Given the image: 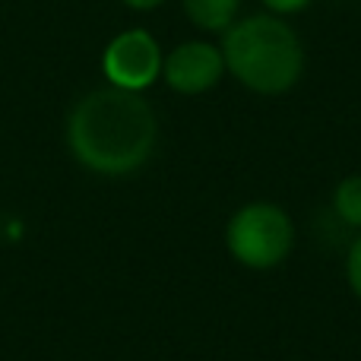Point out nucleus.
<instances>
[{"label": "nucleus", "mask_w": 361, "mask_h": 361, "mask_svg": "<svg viewBox=\"0 0 361 361\" xmlns=\"http://www.w3.org/2000/svg\"><path fill=\"white\" fill-rule=\"evenodd\" d=\"M159 140V121L140 92L118 86L92 89L67 118V146L82 169L121 178L149 162Z\"/></svg>", "instance_id": "f257e3e1"}, {"label": "nucleus", "mask_w": 361, "mask_h": 361, "mask_svg": "<svg viewBox=\"0 0 361 361\" xmlns=\"http://www.w3.org/2000/svg\"><path fill=\"white\" fill-rule=\"evenodd\" d=\"M225 73L260 95H282L305 73V48L286 19L273 13L247 16L222 32Z\"/></svg>", "instance_id": "f03ea898"}, {"label": "nucleus", "mask_w": 361, "mask_h": 361, "mask_svg": "<svg viewBox=\"0 0 361 361\" xmlns=\"http://www.w3.org/2000/svg\"><path fill=\"white\" fill-rule=\"evenodd\" d=\"M228 254L247 269H273L292 254L295 225L276 203H247L228 219Z\"/></svg>", "instance_id": "7ed1b4c3"}, {"label": "nucleus", "mask_w": 361, "mask_h": 361, "mask_svg": "<svg viewBox=\"0 0 361 361\" xmlns=\"http://www.w3.org/2000/svg\"><path fill=\"white\" fill-rule=\"evenodd\" d=\"M162 61L165 57L156 35H149L146 29H127L108 42L102 54V70L111 86L143 92L162 76Z\"/></svg>", "instance_id": "20e7f679"}, {"label": "nucleus", "mask_w": 361, "mask_h": 361, "mask_svg": "<svg viewBox=\"0 0 361 361\" xmlns=\"http://www.w3.org/2000/svg\"><path fill=\"white\" fill-rule=\"evenodd\" d=\"M225 76L222 48L209 42H184L162 61V80L180 95H203Z\"/></svg>", "instance_id": "39448f33"}, {"label": "nucleus", "mask_w": 361, "mask_h": 361, "mask_svg": "<svg viewBox=\"0 0 361 361\" xmlns=\"http://www.w3.org/2000/svg\"><path fill=\"white\" fill-rule=\"evenodd\" d=\"M180 4L187 19L203 32H228L241 10V0H180Z\"/></svg>", "instance_id": "423d86ee"}, {"label": "nucleus", "mask_w": 361, "mask_h": 361, "mask_svg": "<svg viewBox=\"0 0 361 361\" xmlns=\"http://www.w3.org/2000/svg\"><path fill=\"white\" fill-rule=\"evenodd\" d=\"M333 209H336V216L343 222L361 228V175L339 180L336 193H333Z\"/></svg>", "instance_id": "0eeeda50"}, {"label": "nucleus", "mask_w": 361, "mask_h": 361, "mask_svg": "<svg viewBox=\"0 0 361 361\" xmlns=\"http://www.w3.org/2000/svg\"><path fill=\"white\" fill-rule=\"evenodd\" d=\"M345 276H349V286L352 292L361 298V235L352 241L349 257H345Z\"/></svg>", "instance_id": "6e6552de"}, {"label": "nucleus", "mask_w": 361, "mask_h": 361, "mask_svg": "<svg viewBox=\"0 0 361 361\" xmlns=\"http://www.w3.org/2000/svg\"><path fill=\"white\" fill-rule=\"evenodd\" d=\"M273 16H292V13H301L305 6H311V0H263Z\"/></svg>", "instance_id": "1a4fd4ad"}, {"label": "nucleus", "mask_w": 361, "mask_h": 361, "mask_svg": "<svg viewBox=\"0 0 361 361\" xmlns=\"http://www.w3.org/2000/svg\"><path fill=\"white\" fill-rule=\"evenodd\" d=\"M124 6H130V10H140V13H146V10H156V6H162L165 0H121Z\"/></svg>", "instance_id": "9d476101"}]
</instances>
